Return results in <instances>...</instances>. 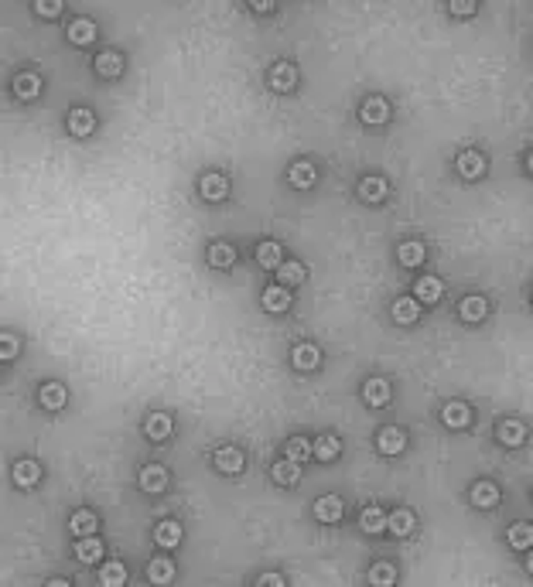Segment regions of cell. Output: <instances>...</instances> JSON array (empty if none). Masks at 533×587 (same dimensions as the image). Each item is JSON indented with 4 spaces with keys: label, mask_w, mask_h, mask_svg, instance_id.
Returning a JSON list of instances; mask_svg holds the SVG:
<instances>
[{
    "label": "cell",
    "mask_w": 533,
    "mask_h": 587,
    "mask_svg": "<svg viewBox=\"0 0 533 587\" xmlns=\"http://www.w3.org/2000/svg\"><path fill=\"white\" fill-rule=\"evenodd\" d=\"M212 461H215V468L226 471V475H240L243 464H246V457H243L240 448H219V451L212 454Z\"/></svg>",
    "instance_id": "6da1fadb"
},
{
    "label": "cell",
    "mask_w": 533,
    "mask_h": 587,
    "mask_svg": "<svg viewBox=\"0 0 533 587\" xmlns=\"http://www.w3.org/2000/svg\"><path fill=\"white\" fill-rule=\"evenodd\" d=\"M140 488L144 492H151V495H158L168 488V471L161 468V464H147V468H140Z\"/></svg>",
    "instance_id": "7a4b0ae2"
},
{
    "label": "cell",
    "mask_w": 533,
    "mask_h": 587,
    "mask_svg": "<svg viewBox=\"0 0 533 587\" xmlns=\"http://www.w3.org/2000/svg\"><path fill=\"white\" fill-rule=\"evenodd\" d=\"M294 82H297V69H294L291 62H277V65L270 69V85H274L277 92L294 89Z\"/></svg>",
    "instance_id": "3957f363"
},
{
    "label": "cell",
    "mask_w": 533,
    "mask_h": 587,
    "mask_svg": "<svg viewBox=\"0 0 533 587\" xmlns=\"http://www.w3.org/2000/svg\"><path fill=\"white\" fill-rule=\"evenodd\" d=\"M315 519L318 523H339L342 519V499L339 495H321L315 502Z\"/></svg>",
    "instance_id": "277c9868"
},
{
    "label": "cell",
    "mask_w": 533,
    "mask_h": 587,
    "mask_svg": "<svg viewBox=\"0 0 533 587\" xmlns=\"http://www.w3.org/2000/svg\"><path fill=\"white\" fill-rule=\"evenodd\" d=\"M198 191H202L205 202H222V198L229 195V181H226L222 174H205L202 185H198Z\"/></svg>",
    "instance_id": "5b68a950"
},
{
    "label": "cell",
    "mask_w": 533,
    "mask_h": 587,
    "mask_svg": "<svg viewBox=\"0 0 533 587\" xmlns=\"http://www.w3.org/2000/svg\"><path fill=\"white\" fill-rule=\"evenodd\" d=\"M414 523H417V519H414L410 509H393V512L386 516V530L393 536H410L414 533Z\"/></svg>",
    "instance_id": "8992f818"
},
{
    "label": "cell",
    "mask_w": 533,
    "mask_h": 587,
    "mask_svg": "<svg viewBox=\"0 0 533 587\" xmlns=\"http://www.w3.org/2000/svg\"><path fill=\"white\" fill-rule=\"evenodd\" d=\"M482 171H485V158L479 151H461L458 154V174L461 178H479Z\"/></svg>",
    "instance_id": "52a82bcc"
},
{
    "label": "cell",
    "mask_w": 533,
    "mask_h": 587,
    "mask_svg": "<svg viewBox=\"0 0 533 587\" xmlns=\"http://www.w3.org/2000/svg\"><path fill=\"white\" fill-rule=\"evenodd\" d=\"M363 396H366L370 406H386V403H390V382H386V379H366Z\"/></svg>",
    "instance_id": "ba28073f"
},
{
    "label": "cell",
    "mask_w": 533,
    "mask_h": 587,
    "mask_svg": "<svg viewBox=\"0 0 533 587\" xmlns=\"http://www.w3.org/2000/svg\"><path fill=\"white\" fill-rule=\"evenodd\" d=\"M38 478H41V468H38V461L25 457V461H18V464H14V481H18L21 488H34V485H38Z\"/></svg>",
    "instance_id": "9c48e42d"
},
{
    "label": "cell",
    "mask_w": 533,
    "mask_h": 587,
    "mask_svg": "<svg viewBox=\"0 0 533 587\" xmlns=\"http://www.w3.org/2000/svg\"><path fill=\"white\" fill-rule=\"evenodd\" d=\"M386 116H390V103L383 99V96H373V99H366L363 103V123H386Z\"/></svg>",
    "instance_id": "30bf717a"
},
{
    "label": "cell",
    "mask_w": 533,
    "mask_h": 587,
    "mask_svg": "<svg viewBox=\"0 0 533 587\" xmlns=\"http://www.w3.org/2000/svg\"><path fill=\"white\" fill-rule=\"evenodd\" d=\"M376 444H379V451L383 454H400L403 451V444H407V437H403V430L400 427H383L379 430V437H376Z\"/></svg>",
    "instance_id": "8fae6325"
},
{
    "label": "cell",
    "mask_w": 533,
    "mask_h": 587,
    "mask_svg": "<svg viewBox=\"0 0 533 587\" xmlns=\"http://www.w3.org/2000/svg\"><path fill=\"white\" fill-rule=\"evenodd\" d=\"M154 543H158L161 550L178 546V543H182V526H178V523H171V519H164L158 530H154Z\"/></svg>",
    "instance_id": "7c38bea8"
},
{
    "label": "cell",
    "mask_w": 533,
    "mask_h": 587,
    "mask_svg": "<svg viewBox=\"0 0 533 587\" xmlns=\"http://www.w3.org/2000/svg\"><path fill=\"white\" fill-rule=\"evenodd\" d=\"M291 359H294V366H297V369H304V373H308V369H315V366L321 362L318 348L311 345V342H301V345H294Z\"/></svg>",
    "instance_id": "4fadbf2b"
},
{
    "label": "cell",
    "mask_w": 533,
    "mask_h": 587,
    "mask_svg": "<svg viewBox=\"0 0 533 587\" xmlns=\"http://www.w3.org/2000/svg\"><path fill=\"white\" fill-rule=\"evenodd\" d=\"M14 92H18L21 99H34V96L41 92V76H38V72H21V76H14Z\"/></svg>",
    "instance_id": "5bb4252c"
},
{
    "label": "cell",
    "mask_w": 533,
    "mask_h": 587,
    "mask_svg": "<svg viewBox=\"0 0 533 587\" xmlns=\"http://www.w3.org/2000/svg\"><path fill=\"white\" fill-rule=\"evenodd\" d=\"M472 502L479 509H492L499 502V488H496L492 481H475V485H472Z\"/></svg>",
    "instance_id": "9a60e30c"
},
{
    "label": "cell",
    "mask_w": 533,
    "mask_h": 587,
    "mask_svg": "<svg viewBox=\"0 0 533 587\" xmlns=\"http://www.w3.org/2000/svg\"><path fill=\"white\" fill-rule=\"evenodd\" d=\"M76 557H79L82 563H100L103 560V543L93 539V536H79V543H76Z\"/></svg>",
    "instance_id": "2e32d148"
},
{
    "label": "cell",
    "mask_w": 533,
    "mask_h": 587,
    "mask_svg": "<svg viewBox=\"0 0 533 587\" xmlns=\"http://www.w3.org/2000/svg\"><path fill=\"white\" fill-rule=\"evenodd\" d=\"M96 72H100L103 79H116V76L123 72V58L116 52H100L96 55Z\"/></svg>",
    "instance_id": "e0dca14e"
},
{
    "label": "cell",
    "mask_w": 533,
    "mask_h": 587,
    "mask_svg": "<svg viewBox=\"0 0 533 587\" xmlns=\"http://www.w3.org/2000/svg\"><path fill=\"white\" fill-rule=\"evenodd\" d=\"M96 526H100V519H96L89 509L72 512V519H69V530H72L76 536H93V533H96Z\"/></svg>",
    "instance_id": "ac0fdd59"
},
{
    "label": "cell",
    "mask_w": 533,
    "mask_h": 587,
    "mask_svg": "<svg viewBox=\"0 0 533 587\" xmlns=\"http://www.w3.org/2000/svg\"><path fill=\"white\" fill-rule=\"evenodd\" d=\"M175 577V563L168 560V557H154V560L147 563V581L151 584H168Z\"/></svg>",
    "instance_id": "d6986e66"
},
{
    "label": "cell",
    "mask_w": 533,
    "mask_h": 587,
    "mask_svg": "<svg viewBox=\"0 0 533 587\" xmlns=\"http://www.w3.org/2000/svg\"><path fill=\"white\" fill-rule=\"evenodd\" d=\"M311 451H315L318 461H335V457L342 454V441H339V437H332V434H321Z\"/></svg>",
    "instance_id": "ffe728a7"
},
{
    "label": "cell",
    "mask_w": 533,
    "mask_h": 587,
    "mask_svg": "<svg viewBox=\"0 0 533 587\" xmlns=\"http://www.w3.org/2000/svg\"><path fill=\"white\" fill-rule=\"evenodd\" d=\"M264 308L266 311H274V315L288 311V308H291V294H288V287H266L264 291Z\"/></svg>",
    "instance_id": "44dd1931"
},
{
    "label": "cell",
    "mask_w": 533,
    "mask_h": 587,
    "mask_svg": "<svg viewBox=\"0 0 533 587\" xmlns=\"http://www.w3.org/2000/svg\"><path fill=\"white\" fill-rule=\"evenodd\" d=\"M441 420H445L448 427H468V420H472V410H468L465 403H448V406L441 410Z\"/></svg>",
    "instance_id": "7402d4cb"
},
{
    "label": "cell",
    "mask_w": 533,
    "mask_h": 587,
    "mask_svg": "<svg viewBox=\"0 0 533 587\" xmlns=\"http://www.w3.org/2000/svg\"><path fill=\"white\" fill-rule=\"evenodd\" d=\"M93 127H96V120H93L89 109H72V113H69V130H72V137H89Z\"/></svg>",
    "instance_id": "603a6c76"
},
{
    "label": "cell",
    "mask_w": 533,
    "mask_h": 587,
    "mask_svg": "<svg viewBox=\"0 0 533 587\" xmlns=\"http://www.w3.org/2000/svg\"><path fill=\"white\" fill-rule=\"evenodd\" d=\"M359 526H363L366 533H383V530H386V512H383L379 506L363 509V516H359Z\"/></svg>",
    "instance_id": "cb8c5ba5"
},
{
    "label": "cell",
    "mask_w": 533,
    "mask_h": 587,
    "mask_svg": "<svg viewBox=\"0 0 533 587\" xmlns=\"http://www.w3.org/2000/svg\"><path fill=\"white\" fill-rule=\"evenodd\" d=\"M96 38V25L89 21V18H76L72 25H69V41H76V45H89Z\"/></svg>",
    "instance_id": "d4e9b609"
},
{
    "label": "cell",
    "mask_w": 533,
    "mask_h": 587,
    "mask_svg": "<svg viewBox=\"0 0 533 587\" xmlns=\"http://www.w3.org/2000/svg\"><path fill=\"white\" fill-rule=\"evenodd\" d=\"M144 430H147L151 441H168V437H171V417H168V413H151Z\"/></svg>",
    "instance_id": "484cf974"
},
{
    "label": "cell",
    "mask_w": 533,
    "mask_h": 587,
    "mask_svg": "<svg viewBox=\"0 0 533 587\" xmlns=\"http://www.w3.org/2000/svg\"><path fill=\"white\" fill-rule=\"evenodd\" d=\"M414 294H417L424 304H434V301H441L445 287H441V280H438V277H421V280H417V287H414Z\"/></svg>",
    "instance_id": "4316f807"
},
{
    "label": "cell",
    "mask_w": 533,
    "mask_h": 587,
    "mask_svg": "<svg viewBox=\"0 0 533 587\" xmlns=\"http://www.w3.org/2000/svg\"><path fill=\"white\" fill-rule=\"evenodd\" d=\"M485 311H489L485 297H465V301H461V308H458V315H461V321H472V324L485 318Z\"/></svg>",
    "instance_id": "83f0119b"
},
{
    "label": "cell",
    "mask_w": 533,
    "mask_h": 587,
    "mask_svg": "<svg viewBox=\"0 0 533 587\" xmlns=\"http://www.w3.org/2000/svg\"><path fill=\"white\" fill-rule=\"evenodd\" d=\"M270 475H274V481H281V485H294V481L301 478V464L297 461H277L274 468H270Z\"/></svg>",
    "instance_id": "f1b7e54d"
},
{
    "label": "cell",
    "mask_w": 533,
    "mask_h": 587,
    "mask_svg": "<svg viewBox=\"0 0 533 587\" xmlns=\"http://www.w3.org/2000/svg\"><path fill=\"white\" fill-rule=\"evenodd\" d=\"M209 263L219 270H229L236 263V249H233L229 242H215L212 249H209Z\"/></svg>",
    "instance_id": "f546056e"
},
{
    "label": "cell",
    "mask_w": 533,
    "mask_h": 587,
    "mask_svg": "<svg viewBox=\"0 0 533 587\" xmlns=\"http://www.w3.org/2000/svg\"><path fill=\"white\" fill-rule=\"evenodd\" d=\"M100 584H107V587H123L127 584V567L120 560H109L103 570H100Z\"/></svg>",
    "instance_id": "4dcf8cb0"
},
{
    "label": "cell",
    "mask_w": 533,
    "mask_h": 587,
    "mask_svg": "<svg viewBox=\"0 0 533 587\" xmlns=\"http://www.w3.org/2000/svg\"><path fill=\"white\" fill-rule=\"evenodd\" d=\"M257 263H260V267H266V270H277L281 267V263H284V260H281V246H277V242H260V246H257Z\"/></svg>",
    "instance_id": "1f68e13d"
},
{
    "label": "cell",
    "mask_w": 533,
    "mask_h": 587,
    "mask_svg": "<svg viewBox=\"0 0 533 587\" xmlns=\"http://www.w3.org/2000/svg\"><path fill=\"white\" fill-rule=\"evenodd\" d=\"M393 581H397V567H393V563L379 560V563H373V567H370V584H376V587H390Z\"/></svg>",
    "instance_id": "d6a6232c"
},
{
    "label": "cell",
    "mask_w": 533,
    "mask_h": 587,
    "mask_svg": "<svg viewBox=\"0 0 533 587\" xmlns=\"http://www.w3.org/2000/svg\"><path fill=\"white\" fill-rule=\"evenodd\" d=\"M41 406H45V410H62V406H65V386L45 382V386H41Z\"/></svg>",
    "instance_id": "836d02e7"
},
{
    "label": "cell",
    "mask_w": 533,
    "mask_h": 587,
    "mask_svg": "<svg viewBox=\"0 0 533 587\" xmlns=\"http://www.w3.org/2000/svg\"><path fill=\"white\" fill-rule=\"evenodd\" d=\"M291 185L294 188H311L315 185V164L311 160H297L291 167Z\"/></svg>",
    "instance_id": "e575fe53"
},
{
    "label": "cell",
    "mask_w": 533,
    "mask_h": 587,
    "mask_svg": "<svg viewBox=\"0 0 533 587\" xmlns=\"http://www.w3.org/2000/svg\"><path fill=\"white\" fill-rule=\"evenodd\" d=\"M386 191H390V185H386L383 178H363V185H359V195H363L366 202H383Z\"/></svg>",
    "instance_id": "d590c367"
},
{
    "label": "cell",
    "mask_w": 533,
    "mask_h": 587,
    "mask_svg": "<svg viewBox=\"0 0 533 587\" xmlns=\"http://www.w3.org/2000/svg\"><path fill=\"white\" fill-rule=\"evenodd\" d=\"M499 441H503L506 448H520V444L527 441V427L516 424V420H506V424L499 427Z\"/></svg>",
    "instance_id": "8d00e7d4"
},
{
    "label": "cell",
    "mask_w": 533,
    "mask_h": 587,
    "mask_svg": "<svg viewBox=\"0 0 533 587\" xmlns=\"http://www.w3.org/2000/svg\"><path fill=\"white\" fill-rule=\"evenodd\" d=\"M393 318L400 324H414V321L421 318V308H417V301H410V297H400L397 304H393Z\"/></svg>",
    "instance_id": "74e56055"
},
{
    "label": "cell",
    "mask_w": 533,
    "mask_h": 587,
    "mask_svg": "<svg viewBox=\"0 0 533 587\" xmlns=\"http://www.w3.org/2000/svg\"><path fill=\"white\" fill-rule=\"evenodd\" d=\"M400 263H403V267H421V263H424V246L417 240H407L400 246Z\"/></svg>",
    "instance_id": "f35d334b"
},
{
    "label": "cell",
    "mask_w": 533,
    "mask_h": 587,
    "mask_svg": "<svg viewBox=\"0 0 533 587\" xmlns=\"http://www.w3.org/2000/svg\"><path fill=\"white\" fill-rule=\"evenodd\" d=\"M530 539H533L530 523H516V526H509V546H516V550H530Z\"/></svg>",
    "instance_id": "ab89813d"
},
{
    "label": "cell",
    "mask_w": 533,
    "mask_h": 587,
    "mask_svg": "<svg viewBox=\"0 0 533 587\" xmlns=\"http://www.w3.org/2000/svg\"><path fill=\"white\" fill-rule=\"evenodd\" d=\"M18 352H21L18 335H11V331H0V359H4V362H11V359H18Z\"/></svg>",
    "instance_id": "60d3db41"
},
{
    "label": "cell",
    "mask_w": 533,
    "mask_h": 587,
    "mask_svg": "<svg viewBox=\"0 0 533 587\" xmlns=\"http://www.w3.org/2000/svg\"><path fill=\"white\" fill-rule=\"evenodd\" d=\"M277 277H281V284H288V287H291V284H301V280H304V267H301V263H281V267H277Z\"/></svg>",
    "instance_id": "b9f144b4"
},
{
    "label": "cell",
    "mask_w": 533,
    "mask_h": 587,
    "mask_svg": "<svg viewBox=\"0 0 533 587\" xmlns=\"http://www.w3.org/2000/svg\"><path fill=\"white\" fill-rule=\"evenodd\" d=\"M284 451H288V457H291V461H297V464H301V461H308V454H311V444H308L304 437H291Z\"/></svg>",
    "instance_id": "7bdbcfd3"
},
{
    "label": "cell",
    "mask_w": 533,
    "mask_h": 587,
    "mask_svg": "<svg viewBox=\"0 0 533 587\" xmlns=\"http://www.w3.org/2000/svg\"><path fill=\"white\" fill-rule=\"evenodd\" d=\"M34 11H38L41 18H55V14L62 11V4H58V0H38V4H34Z\"/></svg>",
    "instance_id": "ee69618b"
},
{
    "label": "cell",
    "mask_w": 533,
    "mask_h": 587,
    "mask_svg": "<svg viewBox=\"0 0 533 587\" xmlns=\"http://www.w3.org/2000/svg\"><path fill=\"white\" fill-rule=\"evenodd\" d=\"M452 11H454V14H475V4H472V0H465V4H461V0H454Z\"/></svg>",
    "instance_id": "f6af8a7d"
},
{
    "label": "cell",
    "mask_w": 533,
    "mask_h": 587,
    "mask_svg": "<svg viewBox=\"0 0 533 587\" xmlns=\"http://www.w3.org/2000/svg\"><path fill=\"white\" fill-rule=\"evenodd\" d=\"M260 584H274V587H281V584H284V577H281V574H264V577H260Z\"/></svg>",
    "instance_id": "bcb514c9"
}]
</instances>
